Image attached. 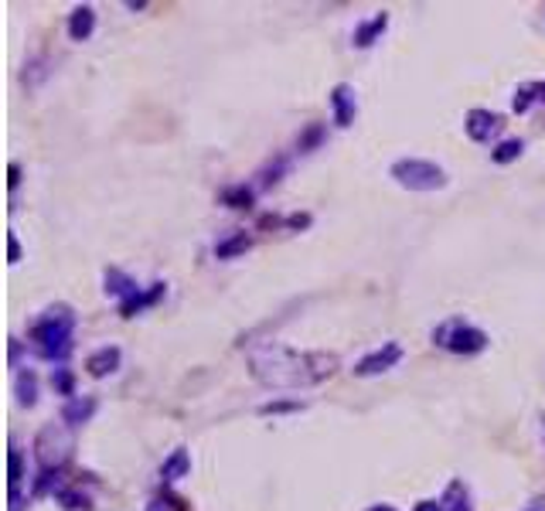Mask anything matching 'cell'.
I'll list each match as a JSON object with an SVG mask.
<instances>
[{"label": "cell", "instance_id": "obj_1", "mask_svg": "<svg viewBox=\"0 0 545 511\" xmlns=\"http://www.w3.org/2000/svg\"><path fill=\"white\" fill-rule=\"evenodd\" d=\"M341 358L331 351H296L286 344H259L250 351L252 379L266 388H311L338 375Z\"/></svg>", "mask_w": 545, "mask_h": 511}, {"label": "cell", "instance_id": "obj_2", "mask_svg": "<svg viewBox=\"0 0 545 511\" xmlns=\"http://www.w3.org/2000/svg\"><path fill=\"white\" fill-rule=\"evenodd\" d=\"M32 344L38 358H45V361H59L65 365V358L72 355V348H76V310L68 307V304H51V307L41 310V317L32 324Z\"/></svg>", "mask_w": 545, "mask_h": 511}, {"label": "cell", "instance_id": "obj_3", "mask_svg": "<svg viewBox=\"0 0 545 511\" xmlns=\"http://www.w3.org/2000/svg\"><path fill=\"white\" fill-rule=\"evenodd\" d=\"M430 338H433L436 348H443V351H450V355H464V358L481 355L484 348L491 344L487 331H481V327L464 321V317H450V321L436 324Z\"/></svg>", "mask_w": 545, "mask_h": 511}, {"label": "cell", "instance_id": "obj_4", "mask_svg": "<svg viewBox=\"0 0 545 511\" xmlns=\"http://www.w3.org/2000/svg\"><path fill=\"white\" fill-rule=\"evenodd\" d=\"M389 178L405 191H440L447 187V170L433 164V160H422V157H399L395 164L389 168Z\"/></svg>", "mask_w": 545, "mask_h": 511}, {"label": "cell", "instance_id": "obj_5", "mask_svg": "<svg viewBox=\"0 0 545 511\" xmlns=\"http://www.w3.org/2000/svg\"><path fill=\"white\" fill-rule=\"evenodd\" d=\"M72 433L59 426V423H48L41 426V433L34 436V461L41 470H62L65 461L72 457Z\"/></svg>", "mask_w": 545, "mask_h": 511}, {"label": "cell", "instance_id": "obj_6", "mask_svg": "<svg viewBox=\"0 0 545 511\" xmlns=\"http://www.w3.org/2000/svg\"><path fill=\"white\" fill-rule=\"evenodd\" d=\"M403 358H405L403 344H399V341H386L382 348H375V351H368V355H361L359 361H355V369H351V372L359 375V379H375V375H386L389 369H395Z\"/></svg>", "mask_w": 545, "mask_h": 511}, {"label": "cell", "instance_id": "obj_7", "mask_svg": "<svg viewBox=\"0 0 545 511\" xmlns=\"http://www.w3.org/2000/svg\"><path fill=\"white\" fill-rule=\"evenodd\" d=\"M327 103H331V120L338 130H348L359 116V93L351 82H338L331 93H327Z\"/></svg>", "mask_w": 545, "mask_h": 511}, {"label": "cell", "instance_id": "obj_8", "mask_svg": "<svg viewBox=\"0 0 545 511\" xmlns=\"http://www.w3.org/2000/svg\"><path fill=\"white\" fill-rule=\"evenodd\" d=\"M501 126H504V116L495 109H468V116H464V133L474 143H491V137L501 133Z\"/></svg>", "mask_w": 545, "mask_h": 511}, {"label": "cell", "instance_id": "obj_9", "mask_svg": "<svg viewBox=\"0 0 545 511\" xmlns=\"http://www.w3.org/2000/svg\"><path fill=\"white\" fill-rule=\"evenodd\" d=\"M103 290H106V297H113L116 304H126L130 297L141 294L143 287H137V279L130 277V273H123L120 266H106V269H103Z\"/></svg>", "mask_w": 545, "mask_h": 511}, {"label": "cell", "instance_id": "obj_10", "mask_svg": "<svg viewBox=\"0 0 545 511\" xmlns=\"http://www.w3.org/2000/svg\"><path fill=\"white\" fill-rule=\"evenodd\" d=\"M120 361H123V351L116 344H103V348H95L93 355L86 358V375L106 379V375H113L120 369Z\"/></svg>", "mask_w": 545, "mask_h": 511}, {"label": "cell", "instance_id": "obj_11", "mask_svg": "<svg viewBox=\"0 0 545 511\" xmlns=\"http://www.w3.org/2000/svg\"><path fill=\"white\" fill-rule=\"evenodd\" d=\"M95 409H99V399L95 396H76V399H65L62 406V423L65 426H86L89 419L95 416Z\"/></svg>", "mask_w": 545, "mask_h": 511}, {"label": "cell", "instance_id": "obj_12", "mask_svg": "<svg viewBox=\"0 0 545 511\" xmlns=\"http://www.w3.org/2000/svg\"><path fill=\"white\" fill-rule=\"evenodd\" d=\"M95 32V7L93 4H78L68 14V38L72 41H89Z\"/></svg>", "mask_w": 545, "mask_h": 511}, {"label": "cell", "instance_id": "obj_13", "mask_svg": "<svg viewBox=\"0 0 545 511\" xmlns=\"http://www.w3.org/2000/svg\"><path fill=\"white\" fill-rule=\"evenodd\" d=\"M187 474H191V453H187L185 447L171 450V457H164V464H160V480H164V488L185 480Z\"/></svg>", "mask_w": 545, "mask_h": 511}, {"label": "cell", "instance_id": "obj_14", "mask_svg": "<svg viewBox=\"0 0 545 511\" xmlns=\"http://www.w3.org/2000/svg\"><path fill=\"white\" fill-rule=\"evenodd\" d=\"M386 28H389V11H378L375 17H368L365 24H359L355 28V34H351V45L355 48H372L382 34H386Z\"/></svg>", "mask_w": 545, "mask_h": 511}, {"label": "cell", "instance_id": "obj_15", "mask_svg": "<svg viewBox=\"0 0 545 511\" xmlns=\"http://www.w3.org/2000/svg\"><path fill=\"white\" fill-rule=\"evenodd\" d=\"M164 294H168V283H150L147 290H141L137 297H130L126 304H120V317H137V314H143L147 307H154Z\"/></svg>", "mask_w": 545, "mask_h": 511}, {"label": "cell", "instance_id": "obj_16", "mask_svg": "<svg viewBox=\"0 0 545 511\" xmlns=\"http://www.w3.org/2000/svg\"><path fill=\"white\" fill-rule=\"evenodd\" d=\"M14 396H17V406L24 409H34L38 406V375L32 369H21L14 375Z\"/></svg>", "mask_w": 545, "mask_h": 511}, {"label": "cell", "instance_id": "obj_17", "mask_svg": "<svg viewBox=\"0 0 545 511\" xmlns=\"http://www.w3.org/2000/svg\"><path fill=\"white\" fill-rule=\"evenodd\" d=\"M250 249H252L250 233H232V235H225L222 242H215V260H235V256H242V252H250Z\"/></svg>", "mask_w": 545, "mask_h": 511}, {"label": "cell", "instance_id": "obj_18", "mask_svg": "<svg viewBox=\"0 0 545 511\" xmlns=\"http://www.w3.org/2000/svg\"><path fill=\"white\" fill-rule=\"evenodd\" d=\"M545 99V82H525L514 89V99H512V109L514 113H529L535 103Z\"/></svg>", "mask_w": 545, "mask_h": 511}, {"label": "cell", "instance_id": "obj_19", "mask_svg": "<svg viewBox=\"0 0 545 511\" xmlns=\"http://www.w3.org/2000/svg\"><path fill=\"white\" fill-rule=\"evenodd\" d=\"M286 170H290V160H286V157H273V160H266V168L256 174V178H259L256 185H259V187H277L283 178H286Z\"/></svg>", "mask_w": 545, "mask_h": 511}, {"label": "cell", "instance_id": "obj_20", "mask_svg": "<svg viewBox=\"0 0 545 511\" xmlns=\"http://www.w3.org/2000/svg\"><path fill=\"white\" fill-rule=\"evenodd\" d=\"M443 511H470V491L464 480H453L450 488H447V495H443Z\"/></svg>", "mask_w": 545, "mask_h": 511}, {"label": "cell", "instance_id": "obj_21", "mask_svg": "<svg viewBox=\"0 0 545 511\" xmlns=\"http://www.w3.org/2000/svg\"><path fill=\"white\" fill-rule=\"evenodd\" d=\"M522 154H525V140H522V137H508V140H501L498 147L491 151V160L504 168V164H512V160H518V157H522Z\"/></svg>", "mask_w": 545, "mask_h": 511}, {"label": "cell", "instance_id": "obj_22", "mask_svg": "<svg viewBox=\"0 0 545 511\" xmlns=\"http://www.w3.org/2000/svg\"><path fill=\"white\" fill-rule=\"evenodd\" d=\"M65 484H62V470H41L32 484V497H45V495H59Z\"/></svg>", "mask_w": 545, "mask_h": 511}, {"label": "cell", "instance_id": "obj_23", "mask_svg": "<svg viewBox=\"0 0 545 511\" xmlns=\"http://www.w3.org/2000/svg\"><path fill=\"white\" fill-rule=\"evenodd\" d=\"M55 501L62 505L65 511H93V497L86 495V491H78V488H62Z\"/></svg>", "mask_w": 545, "mask_h": 511}, {"label": "cell", "instance_id": "obj_24", "mask_svg": "<svg viewBox=\"0 0 545 511\" xmlns=\"http://www.w3.org/2000/svg\"><path fill=\"white\" fill-rule=\"evenodd\" d=\"M222 202L229 205V208H252L256 202V187L250 185H232L222 191Z\"/></svg>", "mask_w": 545, "mask_h": 511}, {"label": "cell", "instance_id": "obj_25", "mask_svg": "<svg viewBox=\"0 0 545 511\" xmlns=\"http://www.w3.org/2000/svg\"><path fill=\"white\" fill-rule=\"evenodd\" d=\"M51 386L65 399H76V375H72V369H65V365L51 369Z\"/></svg>", "mask_w": 545, "mask_h": 511}, {"label": "cell", "instance_id": "obj_26", "mask_svg": "<svg viewBox=\"0 0 545 511\" xmlns=\"http://www.w3.org/2000/svg\"><path fill=\"white\" fill-rule=\"evenodd\" d=\"M321 140H324V126L311 123L304 133H300V140H296V151H300V154H311V151H317V147H321Z\"/></svg>", "mask_w": 545, "mask_h": 511}, {"label": "cell", "instance_id": "obj_27", "mask_svg": "<svg viewBox=\"0 0 545 511\" xmlns=\"http://www.w3.org/2000/svg\"><path fill=\"white\" fill-rule=\"evenodd\" d=\"M147 511H187V501H185V497L171 495V491H164V495L150 497Z\"/></svg>", "mask_w": 545, "mask_h": 511}, {"label": "cell", "instance_id": "obj_28", "mask_svg": "<svg viewBox=\"0 0 545 511\" xmlns=\"http://www.w3.org/2000/svg\"><path fill=\"white\" fill-rule=\"evenodd\" d=\"M300 409H304L300 399H273V403L259 406V413H263V416H283V413H300Z\"/></svg>", "mask_w": 545, "mask_h": 511}, {"label": "cell", "instance_id": "obj_29", "mask_svg": "<svg viewBox=\"0 0 545 511\" xmlns=\"http://www.w3.org/2000/svg\"><path fill=\"white\" fill-rule=\"evenodd\" d=\"M21 480H24V453L17 450V443H11V491H21Z\"/></svg>", "mask_w": 545, "mask_h": 511}, {"label": "cell", "instance_id": "obj_30", "mask_svg": "<svg viewBox=\"0 0 545 511\" xmlns=\"http://www.w3.org/2000/svg\"><path fill=\"white\" fill-rule=\"evenodd\" d=\"M7 256H11V260H7L11 266L21 263V239H17V233L7 235Z\"/></svg>", "mask_w": 545, "mask_h": 511}, {"label": "cell", "instance_id": "obj_31", "mask_svg": "<svg viewBox=\"0 0 545 511\" xmlns=\"http://www.w3.org/2000/svg\"><path fill=\"white\" fill-rule=\"evenodd\" d=\"M7 174H11V178H7V187H11V191H17V185H21V164H17V160H11Z\"/></svg>", "mask_w": 545, "mask_h": 511}, {"label": "cell", "instance_id": "obj_32", "mask_svg": "<svg viewBox=\"0 0 545 511\" xmlns=\"http://www.w3.org/2000/svg\"><path fill=\"white\" fill-rule=\"evenodd\" d=\"M24 501L28 497L21 495V491H11V511H24Z\"/></svg>", "mask_w": 545, "mask_h": 511}, {"label": "cell", "instance_id": "obj_33", "mask_svg": "<svg viewBox=\"0 0 545 511\" xmlns=\"http://www.w3.org/2000/svg\"><path fill=\"white\" fill-rule=\"evenodd\" d=\"M17 358H21V341L11 338V369H17Z\"/></svg>", "mask_w": 545, "mask_h": 511}, {"label": "cell", "instance_id": "obj_34", "mask_svg": "<svg viewBox=\"0 0 545 511\" xmlns=\"http://www.w3.org/2000/svg\"><path fill=\"white\" fill-rule=\"evenodd\" d=\"M413 511H443V505H440V501H420Z\"/></svg>", "mask_w": 545, "mask_h": 511}, {"label": "cell", "instance_id": "obj_35", "mask_svg": "<svg viewBox=\"0 0 545 511\" xmlns=\"http://www.w3.org/2000/svg\"><path fill=\"white\" fill-rule=\"evenodd\" d=\"M368 511H395V508H392V505H372Z\"/></svg>", "mask_w": 545, "mask_h": 511}, {"label": "cell", "instance_id": "obj_36", "mask_svg": "<svg viewBox=\"0 0 545 511\" xmlns=\"http://www.w3.org/2000/svg\"><path fill=\"white\" fill-rule=\"evenodd\" d=\"M542 423H545V419H542Z\"/></svg>", "mask_w": 545, "mask_h": 511}]
</instances>
